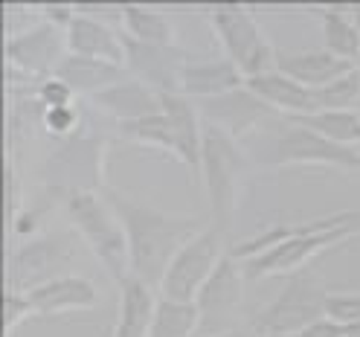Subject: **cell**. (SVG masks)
Returning a JSON list of instances; mask_svg holds the SVG:
<instances>
[{"label":"cell","mask_w":360,"mask_h":337,"mask_svg":"<svg viewBox=\"0 0 360 337\" xmlns=\"http://www.w3.org/2000/svg\"><path fill=\"white\" fill-rule=\"evenodd\" d=\"M102 195L108 198V204L114 207V212L120 215L122 227H125L128 250H131V274L157 291L174 253L195 233L204 230L200 221L157 210V207L146 204V201L128 198L120 189H110V186Z\"/></svg>","instance_id":"obj_1"},{"label":"cell","mask_w":360,"mask_h":337,"mask_svg":"<svg viewBox=\"0 0 360 337\" xmlns=\"http://www.w3.org/2000/svg\"><path fill=\"white\" fill-rule=\"evenodd\" d=\"M114 131L79 128L73 137L50 146L41 163V186H53L61 192H105V166Z\"/></svg>","instance_id":"obj_2"},{"label":"cell","mask_w":360,"mask_h":337,"mask_svg":"<svg viewBox=\"0 0 360 337\" xmlns=\"http://www.w3.org/2000/svg\"><path fill=\"white\" fill-rule=\"evenodd\" d=\"M64 218L117 285L131 276L125 227L102 192H70L64 201Z\"/></svg>","instance_id":"obj_3"},{"label":"cell","mask_w":360,"mask_h":337,"mask_svg":"<svg viewBox=\"0 0 360 337\" xmlns=\"http://www.w3.org/2000/svg\"><path fill=\"white\" fill-rule=\"evenodd\" d=\"M250 172V157L238 140L212 125H204V151H200V184L210 204V227L227 236L236 221L241 181Z\"/></svg>","instance_id":"obj_4"},{"label":"cell","mask_w":360,"mask_h":337,"mask_svg":"<svg viewBox=\"0 0 360 337\" xmlns=\"http://www.w3.org/2000/svg\"><path fill=\"white\" fill-rule=\"evenodd\" d=\"M326 279L314 265L285 276L279 294L250 317V334L256 337H288L300 334L311 323L326 317Z\"/></svg>","instance_id":"obj_5"},{"label":"cell","mask_w":360,"mask_h":337,"mask_svg":"<svg viewBox=\"0 0 360 337\" xmlns=\"http://www.w3.org/2000/svg\"><path fill=\"white\" fill-rule=\"evenodd\" d=\"M210 27L227 56L244 79H253L262 73L276 70L279 50L270 44V38L262 32L256 15L244 4H218L204 12Z\"/></svg>","instance_id":"obj_6"},{"label":"cell","mask_w":360,"mask_h":337,"mask_svg":"<svg viewBox=\"0 0 360 337\" xmlns=\"http://www.w3.org/2000/svg\"><path fill=\"white\" fill-rule=\"evenodd\" d=\"M76 259V236L70 230H47L35 239L20 241L6 262V291L30 294L38 285L70 274Z\"/></svg>","instance_id":"obj_7"},{"label":"cell","mask_w":360,"mask_h":337,"mask_svg":"<svg viewBox=\"0 0 360 337\" xmlns=\"http://www.w3.org/2000/svg\"><path fill=\"white\" fill-rule=\"evenodd\" d=\"M259 163L276 166V169L326 166V169H340V172H360V148L331 143L323 134L282 117V125L276 128L274 140H270V148L262 154Z\"/></svg>","instance_id":"obj_8"},{"label":"cell","mask_w":360,"mask_h":337,"mask_svg":"<svg viewBox=\"0 0 360 337\" xmlns=\"http://www.w3.org/2000/svg\"><path fill=\"white\" fill-rule=\"evenodd\" d=\"M224 239L227 236L210 227V224L200 233H195L169 262L157 294L177 303H195L224 253L230 250V247H224Z\"/></svg>","instance_id":"obj_9"},{"label":"cell","mask_w":360,"mask_h":337,"mask_svg":"<svg viewBox=\"0 0 360 337\" xmlns=\"http://www.w3.org/2000/svg\"><path fill=\"white\" fill-rule=\"evenodd\" d=\"M360 236V224H343V227H331V230H320V233H305V236H294L276 247H270L267 253L244 259V276L247 282H259V279H270V276H290L302 271V267L314 265V256L326 253L328 247L357 239Z\"/></svg>","instance_id":"obj_10"},{"label":"cell","mask_w":360,"mask_h":337,"mask_svg":"<svg viewBox=\"0 0 360 337\" xmlns=\"http://www.w3.org/2000/svg\"><path fill=\"white\" fill-rule=\"evenodd\" d=\"M244 285L247 276L241 259L227 250L195 300L200 314V334H236L244 311Z\"/></svg>","instance_id":"obj_11"},{"label":"cell","mask_w":360,"mask_h":337,"mask_svg":"<svg viewBox=\"0 0 360 337\" xmlns=\"http://www.w3.org/2000/svg\"><path fill=\"white\" fill-rule=\"evenodd\" d=\"M4 50L12 70L27 73L32 79H47L67 56V32L38 15V20L27 24L24 30L6 32Z\"/></svg>","instance_id":"obj_12"},{"label":"cell","mask_w":360,"mask_h":337,"mask_svg":"<svg viewBox=\"0 0 360 337\" xmlns=\"http://www.w3.org/2000/svg\"><path fill=\"white\" fill-rule=\"evenodd\" d=\"M122 50H125V61H122L125 70L137 82L148 84L160 96L180 94V76H184L186 61L192 58L180 44L163 47V44H146L137 38H128L122 32Z\"/></svg>","instance_id":"obj_13"},{"label":"cell","mask_w":360,"mask_h":337,"mask_svg":"<svg viewBox=\"0 0 360 337\" xmlns=\"http://www.w3.org/2000/svg\"><path fill=\"white\" fill-rule=\"evenodd\" d=\"M198 105V114L204 120V125H212L224 134H230L233 140L241 143V137H247L250 131H256L262 122L267 120H279V114L267 102H262L253 91L244 87H236L230 94H221L204 102H195Z\"/></svg>","instance_id":"obj_14"},{"label":"cell","mask_w":360,"mask_h":337,"mask_svg":"<svg viewBox=\"0 0 360 337\" xmlns=\"http://www.w3.org/2000/svg\"><path fill=\"white\" fill-rule=\"evenodd\" d=\"M35 305L38 317H58V314H76V311H94L99 305V288L94 279L82 274H64L50 279L27 294Z\"/></svg>","instance_id":"obj_15"},{"label":"cell","mask_w":360,"mask_h":337,"mask_svg":"<svg viewBox=\"0 0 360 337\" xmlns=\"http://www.w3.org/2000/svg\"><path fill=\"white\" fill-rule=\"evenodd\" d=\"M90 108L96 110V114H105L108 120H114V125L120 122H134V120H143L148 114H157V110H163V96L151 91L148 84L137 82L134 76L117 82L105 87L102 94L84 99Z\"/></svg>","instance_id":"obj_16"},{"label":"cell","mask_w":360,"mask_h":337,"mask_svg":"<svg viewBox=\"0 0 360 337\" xmlns=\"http://www.w3.org/2000/svg\"><path fill=\"white\" fill-rule=\"evenodd\" d=\"M163 110L174 131V146L180 160L192 177H200V151H204V120L198 114V105L184 94H169L163 96Z\"/></svg>","instance_id":"obj_17"},{"label":"cell","mask_w":360,"mask_h":337,"mask_svg":"<svg viewBox=\"0 0 360 337\" xmlns=\"http://www.w3.org/2000/svg\"><path fill=\"white\" fill-rule=\"evenodd\" d=\"M244 76L238 67L227 58H189L180 76V94L189 96L192 102H204L221 94H230L236 87H244Z\"/></svg>","instance_id":"obj_18"},{"label":"cell","mask_w":360,"mask_h":337,"mask_svg":"<svg viewBox=\"0 0 360 337\" xmlns=\"http://www.w3.org/2000/svg\"><path fill=\"white\" fill-rule=\"evenodd\" d=\"M67 53L122 64V61H125L122 32L114 30L110 24H105V20H99L96 15L76 9L70 27H67ZM122 67H125V64H122Z\"/></svg>","instance_id":"obj_19"},{"label":"cell","mask_w":360,"mask_h":337,"mask_svg":"<svg viewBox=\"0 0 360 337\" xmlns=\"http://www.w3.org/2000/svg\"><path fill=\"white\" fill-rule=\"evenodd\" d=\"M157 303L160 294L146 285L137 276H128L120 282V308H117V320L110 326L108 337H148L154 314H157Z\"/></svg>","instance_id":"obj_20"},{"label":"cell","mask_w":360,"mask_h":337,"mask_svg":"<svg viewBox=\"0 0 360 337\" xmlns=\"http://www.w3.org/2000/svg\"><path fill=\"white\" fill-rule=\"evenodd\" d=\"M53 76H58L61 82L70 84L76 96L90 99V96L102 94L105 87L128 79L131 73L125 70L122 64H114V61H102V58H87V56L67 53V56L61 58V64L56 67Z\"/></svg>","instance_id":"obj_21"},{"label":"cell","mask_w":360,"mask_h":337,"mask_svg":"<svg viewBox=\"0 0 360 337\" xmlns=\"http://www.w3.org/2000/svg\"><path fill=\"white\" fill-rule=\"evenodd\" d=\"M357 64L334 56L328 50H302V53H282L276 58V70L288 73L290 79H297L300 84H305L308 91H317L326 87L328 82L346 76L349 70H354Z\"/></svg>","instance_id":"obj_22"},{"label":"cell","mask_w":360,"mask_h":337,"mask_svg":"<svg viewBox=\"0 0 360 337\" xmlns=\"http://www.w3.org/2000/svg\"><path fill=\"white\" fill-rule=\"evenodd\" d=\"M244 84H247V91H253L262 102H267L282 117H302V114H311L314 110L311 91L305 84H300L297 79H290L288 73H282V70H270V73L253 76Z\"/></svg>","instance_id":"obj_23"},{"label":"cell","mask_w":360,"mask_h":337,"mask_svg":"<svg viewBox=\"0 0 360 337\" xmlns=\"http://www.w3.org/2000/svg\"><path fill=\"white\" fill-rule=\"evenodd\" d=\"M311 12L320 20L323 50L357 64V56H360V9H346V6L331 4V6H317Z\"/></svg>","instance_id":"obj_24"},{"label":"cell","mask_w":360,"mask_h":337,"mask_svg":"<svg viewBox=\"0 0 360 337\" xmlns=\"http://www.w3.org/2000/svg\"><path fill=\"white\" fill-rule=\"evenodd\" d=\"M64 201H67V192L61 189H53V186H38V192L32 198L24 201V207H20L9 224H12V233L20 236V239H35L41 233H47V221L53 212H64Z\"/></svg>","instance_id":"obj_25"},{"label":"cell","mask_w":360,"mask_h":337,"mask_svg":"<svg viewBox=\"0 0 360 337\" xmlns=\"http://www.w3.org/2000/svg\"><path fill=\"white\" fill-rule=\"evenodd\" d=\"M120 30L128 38H137L146 44H163V47H172L177 44V32L172 27V20L148 6H120Z\"/></svg>","instance_id":"obj_26"},{"label":"cell","mask_w":360,"mask_h":337,"mask_svg":"<svg viewBox=\"0 0 360 337\" xmlns=\"http://www.w3.org/2000/svg\"><path fill=\"white\" fill-rule=\"evenodd\" d=\"M288 120L323 134L331 143L360 148V110H311V114L288 117Z\"/></svg>","instance_id":"obj_27"},{"label":"cell","mask_w":360,"mask_h":337,"mask_svg":"<svg viewBox=\"0 0 360 337\" xmlns=\"http://www.w3.org/2000/svg\"><path fill=\"white\" fill-rule=\"evenodd\" d=\"M114 134L125 143L160 148V151H166L172 157L177 154L174 131H172V122L166 117V110H157V114H148V117L134 120V122H120V125H114Z\"/></svg>","instance_id":"obj_28"},{"label":"cell","mask_w":360,"mask_h":337,"mask_svg":"<svg viewBox=\"0 0 360 337\" xmlns=\"http://www.w3.org/2000/svg\"><path fill=\"white\" fill-rule=\"evenodd\" d=\"M200 329V314L195 303H177L160 297L148 337H195Z\"/></svg>","instance_id":"obj_29"},{"label":"cell","mask_w":360,"mask_h":337,"mask_svg":"<svg viewBox=\"0 0 360 337\" xmlns=\"http://www.w3.org/2000/svg\"><path fill=\"white\" fill-rule=\"evenodd\" d=\"M314 110H360V67L311 91Z\"/></svg>","instance_id":"obj_30"},{"label":"cell","mask_w":360,"mask_h":337,"mask_svg":"<svg viewBox=\"0 0 360 337\" xmlns=\"http://www.w3.org/2000/svg\"><path fill=\"white\" fill-rule=\"evenodd\" d=\"M82 110L76 105H61V108H44V134L50 143L67 140L82 128Z\"/></svg>","instance_id":"obj_31"},{"label":"cell","mask_w":360,"mask_h":337,"mask_svg":"<svg viewBox=\"0 0 360 337\" xmlns=\"http://www.w3.org/2000/svg\"><path fill=\"white\" fill-rule=\"evenodd\" d=\"M326 317L340 326L360 323V291H328Z\"/></svg>","instance_id":"obj_32"},{"label":"cell","mask_w":360,"mask_h":337,"mask_svg":"<svg viewBox=\"0 0 360 337\" xmlns=\"http://www.w3.org/2000/svg\"><path fill=\"white\" fill-rule=\"evenodd\" d=\"M30 317H38L32 300L27 294H20V291H6L4 294V329H6V337H12Z\"/></svg>","instance_id":"obj_33"},{"label":"cell","mask_w":360,"mask_h":337,"mask_svg":"<svg viewBox=\"0 0 360 337\" xmlns=\"http://www.w3.org/2000/svg\"><path fill=\"white\" fill-rule=\"evenodd\" d=\"M35 99L44 105V108H61V105H76V94L73 87L61 82L58 76H47L41 79L38 87H35Z\"/></svg>","instance_id":"obj_34"},{"label":"cell","mask_w":360,"mask_h":337,"mask_svg":"<svg viewBox=\"0 0 360 337\" xmlns=\"http://www.w3.org/2000/svg\"><path fill=\"white\" fill-rule=\"evenodd\" d=\"M300 337H346V326L334 323L328 317H320L317 323H311L308 329H302Z\"/></svg>","instance_id":"obj_35"},{"label":"cell","mask_w":360,"mask_h":337,"mask_svg":"<svg viewBox=\"0 0 360 337\" xmlns=\"http://www.w3.org/2000/svg\"><path fill=\"white\" fill-rule=\"evenodd\" d=\"M195 337H236V334H200V331H198Z\"/></svg>","instance_id":"obj_36"},{"label":"cell","mask_w":360,"mask_h":337,"mask_svg":"<svg viewBox=\"0 0 360 337\" xmlns=\"http://www.w3.org/2000/svg\"><path fill=\"white\" fill-rule=\"evenodd\" d=\"M236 337H256V334H250V331H247V334H236Z\"/></svg>","instance_id":"obj_37"},{"label":"cell","mask_w":360,"mask_h":337,"mask_svg":"<svg viewBox=\"0 0 360 337\" xmlns=\"http://www.w3.org/2000/svg\"><path fill=\"white\" fill-rule=\"evenodd\" d=\"M288 337H300V334H288Z\"/></svg>","instance_id":"obj_38"},{"label":"cell","mask_w":360,"mask_h":337,"mask_svg":"<svg viewBox=\"0 0 360 337\" xmlns=\"http://www.w3.org/2000/svg\"><path fill=\"white\" fill-rule=\"evenodd\" d=\"M357 67H360V56H357Z\"/></svg>","instance_id":"obj_39"}]
</instances>
